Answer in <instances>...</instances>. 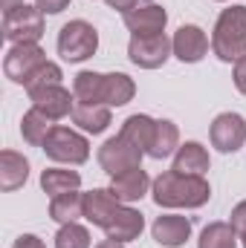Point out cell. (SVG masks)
Masks as SVG:
<instances>
[{
	"label": "cell",
	"mask_w": 246,
	"mask_h": 248,
	"mask_svg": "<svg viewBox=\"0 0 246 248\" xmlns=\"http://www.w3.org/2000/svg\"><path fill=\"white\" fill-rule=\"evenodd\" d=\"M151 176L142 170V165L139 168H130V170H124L119 176H110V190H113V196L124 202V205H133V202H139L148 190H151Z\"/></svg>",
	"instance_id": "cell-15"
},
{
	"label": "cell",
	"mask_w": 246,
	"mask_h": 248,
	"mask_svg": "<svg viewBox=\"0 0 246 248\" xmlns=\"http://www.w3.org/2000/svg\"><path fill=\"white\" fill-rule=\"evenodd\" d=\"M64 72L61 66L55 61H44L29 78H26V84H23V90L26 93H32V90H41V87H53V84H61Z\"/></svg>",
	"instance_id": "cell-29"
},
{
	"label": "cell",
	"mask_w": 246,
	"mask_h": 248,
	"mask_svg": "<svg viewBox=\"0 0 246 248\" xmlns=\"http://www.w3.org/2000/svg\"><path fill=\"white\" fill-rule=\"evenodd\" d=\"M41 150H44L53 162H58V165H72V168H78V165H84V162L90 159V141H87V136H81L78 130L64 127V124H55V127H53V133L47 136V141H44Z\"/></svg>",
	"instance_id": "cell-3"
},
{
	"label": "cell",
	"mask_w": 246,
	"mask_h": 248,
	"mask_svg": "<svg viewBox=\"0 0 246 248\" xmlns=\"http://www.w3.org/2000/svg\"><path fill=\"white\" fill-rule=\"evenodd\" d=\"M47 61V52L41 49V44H12V49L3 58V72L9 81L15 84H26V78Z\"/></svg>",
	"instance_id": "cell-8"
},
{
	"label": "cell",
	"mask_w": 246,
	"mask_h": 248,
	"mask_svg": "<svg viewBox=\"0 0 246 248\" xmlns=\"http://www.w3.org/2000/svg\"><path fill=\"white\" fill-rule=\"evenodd\" d=\"M229 225L235 228L238 240H246V199L232 208V219H229Z\"/></svg>",
	"instance_id": "cell-30"
},
{
	"label": "cell",
	"mask_w": 246,
	"mask_h": 248,
	"mask_svg": "<svg viewBox=\"0 0 246 248\" xmlns=\"http://www.w3.org/2000/svg\"><path fill=\"white\" fill-rule=\"evenodd\" d=\"M35 6H38L44 15H61L64 9L70 6V0H35Z\"/></svg>",
	"instance_id": "cell-31"
},
{
	"label": "cell",
	"mask_w": 246,
	"mask_h": 248,
	"mask_svg": "<svg viewBox=\"0 0 246 248\" xmlns=\"http://www.w3.org/2000/svg\"><path fill=\"white\" fill-rule=\"evenodd\" d=\"M41 187L44 193L53 199V196H61V193H72L81 187V173L78 170H67V168H47L41 173Z\"/></svg>",
	"instance_id": "cell-24"
},
{
	"label": "cell",
	"mask_w": 246,
	"mask_h": 248,
	"mask_svg": "<svg viewBox=\"0 0 246 248\" xmlns=\"http://www.w3.org/2000/svg\"><path fill=\"white\" fill-rule=\"evenodd\" d=\"M142 231H145V217L136 208L122 205L119 214L113 217V222L105 228V237L107 240H116V243H133V240H139Z\"/></svg>",
	"instance_id": "cell-16"
},
{
	"label": "cell",
	"mask_w": 246,
	"mask_h": 248,
	"mask_svg": "<svg viewBox=\"0 0 246 248\" xmlns=\"http://www.w3.org/2000/svg\"><path fill=\"white\" fill-rule=\"evenodd\" d=\"M12 248H47L44 246V240L41 237H35V234H20L18 240H15V246Z\"/></svg>",
	"instance_id": "cell-33"
},
{
	"label": "cell",
	"mask_w": 246,
	"mask_h": 248,
	"mask_svg": "<svg viewBox=\"0 0 246 248\" xmlns=\"http://www.w3.org/2000/svg\"><path fill=\"white\" fill-rule=\"evenodd\" d=\"M29 179V159L18 150H3L0 153V190L12 193L26 185Z\"/></svg>",
	"instance_id": "cell-17"
},
{
	"label": "cell",
	"mask_w": 246,
	"mask_h": 248,
	"mask_svg": "<svg viewBox=\"0 0 246 248\" xmlns=\"http://www.w3.org/2000/svg\"><path fill=\"white\" fill-rule=\"evenodd\" d=\"M84 217V193L72 190V193H61L50 199V219H55L58 225L67 222H78Z\"/></svg>",
	"instance_id": "cell-23"
},
{
	"label": "cell",
	"mask_w": 246,
	"mask_h": 248,
	"mask_svg": "<svg viewBox=\"0 0 246 248\" xmlns=\"http://www.w3.org/2000/svg\"><path fill=\"white\" fill-rule=\"evenodd\" d=\"M217 3H226V0H217Z\"/></svg>",
	"instance_id": "cell-37"
},
{
	"label": "cell",
	"mask_w": 246,
	"mask_h": 248,
	"mask_svg": "<svg viewBox=\"0 0 246 248\" xmlns=\"http://www.w3.org/2000/svg\"><path fill=\"white\" fill-rule=\"evenodd\" d=\"M110 9H116V12H122V15H127L130 9H136L139 6V0H105Z\"/></svg>",
	"instance_id": "cell-34"
},
{
	"label": "cell",
	"mask_w": 246,
	"mask_h": 248,
	"mask_svg": "<svg viewBox=\"0 0 246 248\" xmlns=\"http://www.w3.org/2000/svg\"><path fill=\"white\" fill-rule=\"evenodd\" d=\"M151 234L159 246L165 248H180L191 240V219L183 214H162L154 219Z\"/></svg>",
	"instance_id": "cell-14"
},
{
	"label": "cell",
	"mask_w": 246,
	"mask_h": 248,
	"mask_svg": "<svg viewBox=\"0 0 246 248\" xmlns=\"http://www.w3.org/2000/svg\"><path fill=\"white\" fill-rule=\"evenodd\" d=\"M209 139H211V147H217L220 153H238L246 144V119L241 113L214 116L209 127Z\"/></svg>",
	"instance_id": "cell-9"
},
{
	"label": "cell",
	"mask_w": 246,
	"mask_h": 248,
	"mask_svg": "<svg viewBox=\"0 0 246 248\" xmlns=\"http://www.w3.org/2000/svg\"><path fill=\"white\" fill-rule=\"evenodd\" d=\"M124 26L130 32V38H151V35H162L168 26V12L159 3H142L136 9H130L124 15Z\"/></svg>",
	"instance_id": "cell-10"
},
{
	"label": "cell",
	"mask_w": 246,
	"mask_h": 248,
	"mask_svg": "<svg viewBox=\"0 0 246 248\" xmlns=\"http://www.w3.org/2000/svg\"><path fill=\"white\" fill-rule=\"evenodd\" d=\"M72 124L78 127V130H84V133H93V136H99V133H105L110 122H113V116H110V107L107 104H81V101H75V107H72Z\"/></svg>",
	"instance_id": "cell-19"
},
{
	"label": "cell",
	"mask_w": 246,
	"mask_h": 248,
	"mask_svg": "<svg viewBox=\"0 0 246 248\" xmlns=\"http://www.w3.org/2000/svg\"><path fill=\"white\" fill-rule=\"evenodd\" d=\"M58 55L70 63H81L99 52V32L87 20H70L58 32Z\"/></svg>",
	"instance_id": "cell-4"
},
{
	"label": "cell",
	"mask_w": 246,
	"mask_h": 248,
	"mask_svg": "<svg viewBox=\"0 0 246 248\" xmlns=\"http://www.w3.org/2000/svg\"><path fill=\"white\" fill-rule=\"evenodd\" d=\"M232 78H235L238 93H241V95H246V55L235 61V72H232Z\"/></svg>",
	"instance_id": "cell-32"
},
{
	"label": "cell",
	"mask_w": 246,
	"mask_h": 248,
	"mask_svg": "<svg viewBox=\"0 0 246 248\" xmlns=\"http://www.w3.org/2000/svg\"><path fill=\"white\" fill-rule=\"evenodd\" d=\"M90 246H93L90 231L78 222H67L55 234V248H90Z\"/></svg>",
	"instance_id": "cell-28"
},
{
	"label": "cell",
	"mask_w": 246,
	"mask_h": 248,
	"mask_svg": "<svg viewBox=\"0 0 246 248\" xmlns=\"http://www.w3.org/2000/svg\"><path fill=\"white\" fill-rule=\"evenodd\" d=\"M44 35V12L38 6L20 3L3 12V38L9 44H38Z\"/></svg>",
	"instance_id": "cell-5"
},
{
	"label": "cell",
	"mask_w": 246,
	"mask_h": 248,
	"mask_svg": "<svg viewBox=\"0 0 246 248\" xmlns=\"http://www.w3.org/2000/svg\"><path fill=\"white\" fill-rule=\"evenodd\" d=\"M211 52L226 63L246 55V6H229L217 15L211 29Z\"/></svg>",
	"instance_id": "cell-2"
},
{
	"label": "cell",
	"mask_w": 246,
	"mask_h": 248,
	"mask_svg": "<svg viewBox=\"0 0 246 248\" xmlns=\"http://www.w3.org/2000/svg\"><path fill=\"white\" fill-rule=\"evenodd\" d=\"M20 3H26V0H0V9L9 12V9H15V6H20Z\"/></svg>",
	"instance_id": "cell-35"
},
{
	"label": "cell",
	"mask_w": 246,
	"mask_h": 248,
	"mask_svg": "<svg viewBox=\"0 0 246 248\" xmlns=\"http://www.w3.org/2000/svg\"><path fill=\"white\" fill-rule=\"evenodd\" d=\"M29 101H32V107H38L41 113H47L53 122H61L67 116H72V107H75V95L64 84L32 90L29 93Z\"/></svg>",
	"instance_id": "cell-11"
},
{
	"label": "cell",
	"mask_w": 246,
	"mask_h": 248,
	"mask_svg": "<svg viewBox=\"0 0 246 248\" xmlns=\"http://www.w3.org/2000/svg\"><path fill=\"white\" fill-rule=\"evenodd\" d=\"M93 248H124V243H116V240H102L99 246H93Z\"/></svg>",
	"instance_id": "cell-36"
},
{
	"label": "cell",
	"mask_w": 246,
	"mask_h": 248,
	"mask_svg": "<svg viewBox=\"0 0 246 248\" xmlns=\"http://www.w3.org/2000/svg\"><path fill=\"white\" fill-rule=\"evenodd\" d=\"M53 127H55V122H53L47 113H41L38 107H32V110H26L23 119H20V136H23L26 144L44 147V141H47V136L53 133Z\"/></svg>",
	"instance_id": "cell-22"
},
{
	"label": "cell",
	"mask_w": 246,
	"mask_h": 248,
	"mask_svg": "<svg viewBox=\"0 0 246 248\" xmlns=\"http://www.w3.org/2000/svg\"><path fill=\"white\" fill-rule=\"evenodd\" d=\"M171 55H174V46L165 32L151 35V38H130V44H127V58L139 69H159Z\"/></svg>",
	"instance_id": "cell-7"
},
{
	"label": "cell",
	"mask_w": 246,
	"mask_h": 248,
	"mask_svg": "<svg viewBox=\"0 0 246 248\" xmlns=\"http://www.w3.org/2000/svg\"><path fill=\"white\" fill-rule=\"evenodd\" d=\"M136 95V84L124 72H107L105 75V104L107 107H124Z\"/></svg>",
	"instance_id": "cell-26"
},
{
	"label": "cell",
	"mask_w": 246,
	"mask_h": 248,
	"mask_svg": "<svg viewBox=\"0 0 246 248\" xmlns=\"http://www.w3.org/2000/svg\"><path fill=\"white\" fill-rule=\"evenodd\" d=\"M209 168H211L209 150L200 141H185V144H180V150L174 153V168L171 170L188 173V176H206Z\"/></svg>",
	"instance_id": "cell-18"
},
{
	"label": "cell",
	"mask_w": 246,
	"mask_h": 248,
	"mask_svg": "<svg viewBox=\"0 0 246 248\" xmlns=\"http://www.w3.org/2000/svg\"><path fill=\"white\" fill-rule=\"evenodd\" d=\"M171 46H174V58L183 63H200L209 55V35L197 26V23H183L174 38H171Z\"/></svg>",
	"instance_id": "cell-12"
},
{
	"label": "cell",
	"mask_w": 246,
	"mask_h": 248,
	"mask_svg": "<svg viewBox=\"0 0 246 248\" xmlns=\"http://www.w3.org/2000/svg\"><path fill=\"white\" fill-rule=\"evenodd\" d=\"M122 205L124 202H119V199L113 196L110 187H93V190L84 193V219H87L90 225H96V228L105 231V228L113 222V217L119 214Z\"/></svg>",
	"instance_id": "cell-13"
},
{
	"label": "cell",
	"mask_w": 246,
	"mask_h": 248,
	"mask_svg": "<svg viewBox=\"0 0 246 248\" xmlns=\"http://www.w3.org/2000/svg\"><path fill=\"white\" fill-rule=\"evenodd\" d=\"M151 196L159 208H203L211 199V185L206 182V176H188L177 170H162L154 185Z\"/></svg>",
	"instance_id": "cell-1"
},
{
	"label": "cell",
	"mask_w": 246,
	"mask_h": 248,
	"mask_svg": "<svg viewBox=\"0 0 246 248\" xmlns=\"http://www.w3.org/2000/svg\"><path fill=\"white\" fill-rule=\"evenodd\" d=\"M177 150H180V127L171 119H157V130H154L148 156L151 159H168Z\"/></svg>",
	"instance_id": "cell-20"
},
{
	"label": "cell",
	"mask_w": 246,
	"mask_h": 248,
	"mask_svg": "<svg viewBox=\"0 0 246 248\" xmlns=\"http://www.w3.org/2000/svg\"><path fill=\"white\" fill-rule=\"evenodd\" d=\"M197 248H238V234L229 222H209L197 240Z\"/></svg>",
	"instance_id": "cell-27"
},
{
	"label": "cell",
	"mask_w": 246,
	"mask_h": 248,
	"mask_svg": "<svg viewBox=\"0 0 246 248\" xmlns=\"http://www.w3.org/2000/svg\"><path fill=\"white\" fill-rule=\"evenodd\" d=\"M72 95L81 104H105V75L93 69H81L72 78Z\"/></svg>",
	"instance_id": "cell-21"
},
{
	"label": "cell",
	"mask_w": 246,
	"mask_h": 248,
	"mask_svg": "<svg viewBox=\"0 0 246 248\" xmlns=\"http://www.w3.org/2000/svg\"><path fill=\"white\" fill-rule=\"evenodd\" d=\"M154 130H157V119H151V116H145V113H136V116H127V119H124L119 133H122L130 144H136L142 153H148L151 139H154Z\"/></svg>",
	"instance_id": "cell-25"
},
{
	"label": "cell",
	"mask_w": 246,
	"mask_h": 248,
	"mask_svg": "<svg viewBox=\"0 0 246 248\" xmlns=\"http://www.w3.org/2000/svg\"><path fill=\"white\" fill-rule=\"evenodd\" d=\"M142 156H145V153H142L136 144H130L122 133H116V136H110V139L99 147V168H102L107 176H119V173L130 170V168H139V165H142Z\"/></svg>",
	"instance_id": "cell-6"
},
{
	"label": "cell",
	"mask_w": 246,
	"mask_h": 248,
	"mask_svg": "<svg viewBox=\"0 0 246 248\" xmlns=\"http://www.w3.org/2000/svg\"><path fill=\"white\" fill-rule=\"evenodd\" d=\"M244 248H246V240H244Z\"/></svg>",
	"instance_id": "cell-38"
}]
</instances>
